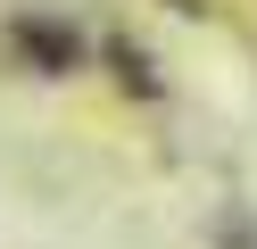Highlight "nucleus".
Listing matches in <instances>:
<instances>
[{"label":"nucleus","mask_w":257,"mask_h":249,"mask_svg":"<svg viewBox=\"0 0 257 249\" xmlns=\"http://www.w3.org/2000/svg\"><path fill=\"white\" fill-rule=\"evenodd\" d=\"M216 241H224V249H257V241H249V232H240V224H224Z\"/></svg>","instance_id":"7ed1b4c3"},{"label":"nucleus","mask_w":257,"mask_h":249,"mask_svg":"<svg viewBox=\"0 0 257 249\" xmlns=\"http://www.w3.org/2000/svg\"><path fill=\"white\" fill-rule=\"evenodd\" d=\"M9 42H17L42 75H67V66L83 58V42H75L67 25H50V17H9Z\"/></svg>","instance_id":"f257e3e1"},{"label":"nucleus","mask_w":257,"mask_h":249,"mask_svg":"<svg viewBox=\"0 0 257 249\" xmlns=\"http://www.w3.org/2000/svg\"><path fill=\"white\" fill-rule=\"evenodd\" d=\"M108 58H116V66H124V83H133V92H141V100H150V92H158V75H150V58H141V50H124V42H116V50H108Z\"/></svg>","instance_id":"f03ea898"}]
</instances>
